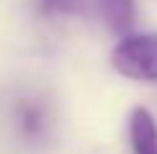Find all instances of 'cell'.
<instances>
[{
	"mask_svg": "<svg viewBox=\"0 0 157 154\" xmlns=\"http://www.w3.org/2000/svg\"><path fill=\"white\" fill-rule=\"evenodd\" d=\"M111 64L129 80L157 82V34H124L111 51Z\"/></svg>",
	"mask_w": 157,
	"mask_h": 154,
	"instance_id": "obj_1",
	"label": "cell"
},
{
	"mask_svg": "<svg viewBox=\"0 0 157 154\" xmlns=\"http://www.w3.org/2000/svg\"><path fill=\"white\" fill-rule=\"evenodd\" d=\"M44 5L47 13H62V16H70V13H77L82 8V0H39Z\"/></svg>",
	"mask_w": 157,
	"mask_h": 154,
	"instance_id": "obj_5",
	"label": "cell"
},
{
	"mask_svg": "<svg viewBox=\"0 0 157 154\" xmlns=\"http://www.w3.org/2000/svg\"><path fill=\"white\" fill-rule=\"evenodd\" d=\"M129 136L134 154H157V121L147 108H134L129 118Z\"/></svg>",
	"mask_w": 157,
	"mask_h": 154,
	"instance_id": "obj_2",
	"label": "cell"
},
{
	"mask_svg": "<svg viewBox=\"0 0 157 154\" xmlns=\"http://www.w3.org/2000/svg\"><path fill=\"white\" fill-rule=\"evenodd\" d=\"M103 23L113 34H129L134 26V0H95Z\"/></svg>",
	"mask_w": 157,
	"mask_h": 154,
	"instance_id": "obj_3",
	"label": "cell"
},
{
	"mask_svg": "<svg viewBox=\"0 0 157 154\" xmlns=\"http://www.w3.org/2000/svg\"><path fill=\"white\" fill-rule=\"evenodd\" d=\"M18 121H21V128L29 134V136H36V134L44 131V116L34 105H23L21 108V118H18Z\"/></svg>",
	"mask_w": 157,
	"mask_h": 154,
	"instance_id": "obj_4",
	"label": "cell"
}]
</instances>
